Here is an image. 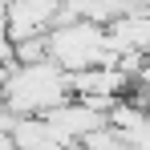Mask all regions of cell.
Returning <instances> with one entry per match:
<instances>
[{
	"mask_svg": "<svg viewBox=\"0 0 150 150\" xmlns=\"http://www.w3.org/2000/svg\"><path fill=\"white\" fill-rule=\"evenodd\" d=\"M0 150H21V146H16V138H12V134H0Z\"/></svg>",
	"mask_w": 150,
	"mask_h": 150,
	"instance_id": "1",
	"label": "cell"
}]
</instances>
